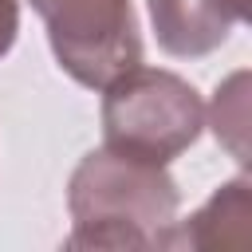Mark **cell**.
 <instances>
[{
	"instance_id": "6da1fadb",
	"label": "cell",
	"mask_w": 252,
	"mask_h": 252,
	"mask_svg": "<svg viewBox=\"0 0 252 252\" xmlns=\"http://www.w3.org/2000/svg\"><path fill=\"white\" fill-rule=\"evenodd\" d=\"M177 181L158 161L118 154L110 146L91 150L71 181V236L67 248H161L169 224L177 220Z\"/></svg>"
},
{
	"instance_id": "7a4b0ae2",
	"label": "cell",
	"mask_w": 252,
	"mask_h": 252,
	"mask_svg": "<svg viewBox=\"0 0 252 252\" xmlns=\"http://www.w3.org/2000/svg\"><path fill=\"white\" fill-rule=\"evenodd\" d=\"M102 138L110 150L169 165L205 130L197 87L161 67H130L102 87Z\"/></svg>"
},
{
	"instance_id": "3957f363",
	"label": "cell",
	"mask_w": 252,
	"mask_h": 252,
	"mask_svg": "<svg viewBox=\"0 0 252 252\" xmlns=\"http://www.w3.org/2000/svg\"><path fill=\"white\" fill-rule=\"evenodd\" d=\"M55 63L87 91L142 63V28L130 0H32Z\"/></svg>"
},
{
	"instance_id": "277c9868",
	"label": "cell",
	"mask_w": 252,
	"mask_h": 252,
	"mask_svg": "<svg viewBox=\"0 0 252 252\" xmlns=\"http://www.w3.org/2000/svg\"><path fill=\"white\" fill-rule=\"evenodd\" d=\"M158 47L173 59H201L228 43L248 20V0H146Z\"/></svg>"
},
{
	"instance_id": "5b68a950",
	"label": "cell",
	"mask_w": 252,
	"mask_h": 252,
	"mask_svg": "<svg viewBox=\"0 0 252 252\" xmlns=\"http://www.w3.org/2000/svg\"><path fill=\"white\" fill-rule=\"evenodd\" d=\"M252 220V185L248 177L224 181L189 220H173L161 248H217V244H244Z\"/></svg>"
},
{
	"instance_id": "8992f818",
	"label": "cell",
	"mask_w": 252,
	"mask_h": 252,
	"mask_svg": "<svg viewBox=\"0 0 252 252\" xmlns=\"http://www.w3.org/2000/svg\"><path fill=\"white\" fill-rule=\"evenodd\" d=\"M209 126L217 134V142L248 169V71H236L228 75L217 94H213V106H209Z\"/></svg>"
},
{
	"instance_id": "52a82bcc",
	"label": "cell",
	"mask_w": 252,
	"mask_h": 252,
	"mask_svg": "<svg viewBox=\"0 0 252 252\" xmlns=\"http://www.w3.org/2000/svg\"><path fill=\"white\" fill-rule=\"evenodd\" d=\"M20 35V0H0V59L12 51Z\"/></svg>"
}]
</instances>
